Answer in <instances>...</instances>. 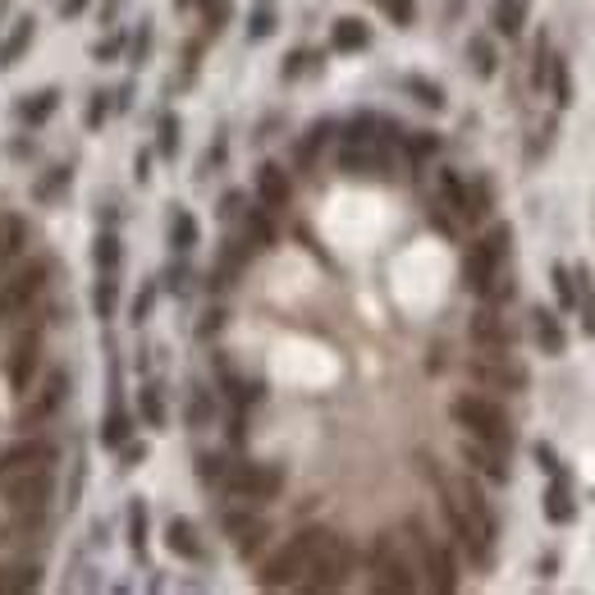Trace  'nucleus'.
<instances>
[{"mask_svg":"<svg viewBox=\"0 0 595 595\" xmlns=\"http://www.w3.org/2000/svg\"><path fill=\"white\" fill-rule=\"evenodd\" d=\"M440 486H444V518L454 527L458 545L467 550V559L476 568H486L490 550H495V513H490L481 486L472 476H444Z\"/></svg>","mask_w":595,"mask_h":595,"instance_id":"f257e3e1","label":"nucleus"},{"mask_svg":"<svg viewBox=\"0 0 595 595\" xmlns=\"http://www.w3.org/2000/svg\"><path fill=\"white\" fill-rule=\"evenodd\" d=\"M348 568H353V550L344 545V536L312 527V563L298 591H339L348 582Z\"/></svg>","mask_w":595,"mask_h":595,"instance_id":"f03ea898","label":"nucleus"},{"mask_svg":"<svg viewBox=\"0 0 595 595\" xmlns=\"http://www.w3.org/2000/svg\"><path fill=\"white\" fill-rule=\"evenodd\" d=\"M449 417H454L467 435H476V440H486V444H495V449L509 454L513 426H509V412L499 408L495 399H481V394H458V399L449 403Z\"/></svg>","mask_w":595,"mask_h":595,"instance_id":"7ed1b4c3","label":"nucleus"},{"mask_svg":"<svg viewBox=\"0 0 595 595\" xmlns=\"http://www.w3.org/2000/svg\"><path fill=\"white\" fill-rule=\"evenodd\" d=\"M371 586L390 595L417 591V559H408V550L399 545V536H380L371 545Z\"/></svg>","mask_w":595,"mask_h":595,"instance_id":"20e7f679","label":"nucleus"},{"mask_svg":"<svg viewBox=\"0 0 595 595\" xmlns=\"http://www.w3.org/2000/svg\"><path fill=\"white\" fill-rule=\"evenodd\" d=\"M509 243H513V229L509 225H495L481 243H472V252H467V266H463V275H467V289L472 293H481L486 298V289H490V280H495L499 271H504V257H509Z\"/></svg>","mask_w":595,"mask_h":595,"instance_id":"39448f33","label":"nucleus"},{"mask_svg":"<svg viewBox=\"0 0 595 595\" xmlns=\"http://www.w3.org/2000/svg\"><path fill=\"white\" fill-rule=\"evenodd\" d=\"M46 280H51V266H46V261H33V266H23L14 280H5V289H0V321L10 325L33 312V307L42 303Z\"/></svg>","mask_w":595,"mask_h":595,"instance_id":"423d86ee","label":"nucleus"},{"mask_svg":"<svg viewBox=\"0 0 595 595\" xmlns=\"http://www.w3.org/2000/svg\"><path fill=\"white\" fill-rule=\"evenodd\" d=\"M0 499L14 513H42L51 499V467H33V472H5L0 476Z\"/></svg>","mask_w":595,"mask_h":595,"instance_id":"0eeeda50","label":"nucleus"},{"mask_svg":"<svg viewBox=\"0 0 595 595\" xmlns=\"http://www.w3.org/2000/svg\"><path fill=\"white\" fill-rule=\"evenodd\" d=\"M225 486L234 499H248V504H266V499L280 495L284 472L275 463H238L225 472Z\"/></svg>","mask_w":595,"mask_h":595,"instance_id":"6e6552de","label":"nucleus"},{"mask_svg":"<svg viewBox=\"0 0 595 595\" xmlns=\"http://www.w3.org/2000/svg\"><path fill=\"white\" fill-rule=\"evenodd\" d=\"M408 536H412V550H417V568L426 573V582H431V591H454L458 577H454V559H449V550H444L435 536H426V527L417 518L408 522Z\"/></svg>","mask_w":595,"mask_h":595,"instance_id":"1a4fd4ad","label":"nucleus"},{"mask_svg":"<svg viewBox=\"0 0 595 595\" xmlns=\"http://www.w3.org/2000/svg\"><path fill=\"white\" fill-rule=\"evenodd\" d=\"M307 563H312V531L303 536H293L271 563H266V573H261V586L275 591V586H303L307 577Z\"/></svg>","mask_w":595,"mask_h":595,"instance_id":"9d476101","label":"nucleus"},{"mask_svg":"<svg viewBox=\"0 0 595 595\" xmlns=\"http://www.w3.org/2000/svg\"><path fill=\"white\" fill-rule=\"evenodd\" d=\"M69 394V371H51V376L37 385V390L23 394V408H19V422L23 426H42L51 422L55 412H60V403H65Z\"/></svg>","mask_w":595,"mask_h":595,"instance_id":"9b49d317","label":"nucleus"},{"mask_svg":"<svg viewBox=\"0 0 595 595\" xmlns=\"http://www.w3.org/2000/svg\"><path fill=\"white\" fill-rule=\"evenodd\" d=\"M472 376L495 385V390H522V385H527V367L513 362L509 348H486V353L472 362Z\"/></svg>","mask_w":595,"mask_h":595,"instance_id":"f8f14e48","label":"nucleus"},{"mask_svg":"<svg viewBox=\"0 0 595 595\" xmlns=\"http://www.w3.org/2000/svg\"><path fill=\"white\" fill-rule=\"evenodd\" d=\"M37 362H42V335H37V330H23L10 348V362H5V380H10L14 394H28V385H33V376H37Z\"/></svg>","mask_w":595,"mask_h":595,"instance_id":"ddd939ff","label":"nucleus"},{"mask_svg":"<svg viewBox=\"0 0 595 595\" xmlns=\"http://www.w3.org/2000/svg\"><path fill=\"white\" fill-rule=\"evenodd\" d=\"M55 463V444L51 440H19L10 449H0V476L5 472H33V467Z\"/></svg>","mask_w":595,"mask_h":595,"instance_id":"4468645a","label":"nucleus"},{"mask_svg":"<svg viewBox=\"0 0 595 595\" xmlns=\"http://www.w3.org/2000/svg\"><path fill=\"white\" fill-rule=\"evenodd\" d=\"M463 458H467V467H472V472H481L486 481H495V486H504V481H509V463H504V449H495V444L467 435V440H463Z\"/></svg>","mask_w":595,"mask_h":595,"instance_id":"2eb2a0df","label":"nucleus"},{"mask_svg":"<svg viewBox=\"0 0 595 595\" xmlns=\"http://www.w3.org/2000/svg\"><path fill=\"white\" fill-rule=\"evenodd\" d=\"M225 531H229V541H234V550L248 559V554H257L261 545H266V536H271V527L261 518H252V513H229L225 518Z\"/></svg>","mask_w":595,"mask_h":595,"instance_id":"dca6fc26","label":"nucleus"},{"mask_svg":"<svg viewBox=\"0 0 595 595\" xmlns=\"http://www.w3.org/2000/svg\"><path fill=\"white\" fill-rule=\"evenodd\" d=\"M573 513H577V504H573V476L559 467V472H554V481H550V490H545V518L559 522V527H568V522H573Z\"/></svg>","mask_w":595,"mask_h":595,"instance_id":"f3484780","label":"nucleus"},{"mask_svg":"<svg viewBox=\"0 0 595 595\" xmlns=\"http://www.w3.org/2000/svg\"><path fill=\"white\" fill-rule=\"evenodd\" d=\"M472 339L481 348H509L513 344V330H509V321H504L495 307H481V312L472 316Z\"/></svg>","mask_w":595,"mask_h":595,"instance_id":"a211bd4d","label":"nucleus"},{"mask_svg":"<svg viewBox=\"0 0 595 595\" xmlns=\"http://www.w3.org/2000/svg\"><path fill=\"white\" fill-rule=\"evenodd\" d=\"M257 197L266 211H280V206H289L293 197V184H289V174L280 170V165H261L257 170Z\"/></svg>","mask_w":595,"mask_h":595,"instance_id":"6ab92c4d","label":"nucleus"},{"mask_svg":"<svg viewBox=\"0 0 595 595\" xmlns=\"http://www.w3.org/2000/svg\"><path fill=\"white\" fill-rule=\"evenodd\" d=\"M165 545H170L179 559H188V563L202 559V541H197V531H193V522H188V518H174L170 527H165Z\"/></svg>","mask_w":595,"mask_h":595,"instance_id":"aec40b11","label":"nucleus"},{"mask_svg":"<svg viewBox=\"0 0 595 595\" xmlns=\"http://www.w3.org/2000/svg\"><path fill=\"white\" fill-rule=\"evenodd\" d=\"M23 243H28V225H23L19 216H0V271H5L10 261H19Z\"/></svg>","mask_w":595,"mask_h":595,"instance_id":"412c9836","label":"nucleus"},{"mask_svg":"<svg viewBox=\"0 0 595 595\" xmlns=\"http://www.w3.org/2000/svg\"><path fill=\"white\" fill-rule=\"evenodd\" d=\"M527 0H495V14H490V23H495V33L504 37H518L522 23H527Z\"/></svg>","mask_w":595,"mask_h":595,"instance_id":"4be33fe9","label":"nucleus"},{"mask_svg":"<svg viewBox=\"0 0 595 595\" xmlns=\"http://www.w3.org/2000/svg\"><path fill=\"white\" fill-rule=\"evenodd\" d=\"M531 325H536V344H541L550 357H559V353H563V344H568V339H563V325L554 321V316L545 312V307H541V312H531Z\"/></svg>","mask_w":595,"mask_h":595,"instance_id":"5701e85b","label":"nucleus"},{"mask_svg":"<svg viewBox=\"0 0 595 595\" xmlns=\"http://www.w3.org/2000/svg\"><path fill=\"white\" fill-rule=\"evenodd\" d=\"M330 42H335V51H362V46L371 42V33H367V23L362 19H339Z\"/></svg>","mask_w":595,"mask_h":595,"instance_id":"b1692460","label":"nucleus"},{"mask_svg":"<svg viewBox=\"0 0 595 595\" xmlns=\"http://www.w3.org/2000/svg\"><path fill=\"white\" fill-rule=\"evenodd\" d=\"M33 33H37V19H19V28H14V33L0 42V69H10L14 60H19L23 46L33 42Z\"/></svg>","mask_w":595,"mask_h":595,"instance_id":"393cba45","label":"nucleus"},{"mask_svg":"<svg viewBox=\"0 0 595 595\" xmlns=\"http://www.w3.org/2000/svg\"><path fill=\"white\" fill-rule=\"evenodd\" d=\"M573 284H577V307H582L586 335H595V280H591V271H586V266H577Z\"/></svg>","mask_w":595,"mask_h":595,"instance_id":"a878e982","label":"nucleus"},{"mask_svg":"<svg viewBox=\"0 0 595 595\" xmlns=\"http://www.w3.org/2000/svg\"><path fill=\"white\" fill-rule=\"evenodd\" d=\"M55 106H60V92H51V87H46V92H33L28 101H19V119H23V124H42V119L51 115Z\"/></svg>","mask_w":595,"mask_h":595,"instance_id":"bb28decb","label":"nucleus"},{"mask_svg":"<svg viewBox=\"0 0 595 595\" xmlns=\"http://www.w3.org/2000/svg\"><path fill=\"white\" fill-rule=\"evenodd\" d=\"M490 211V184L476 179V184L463 188V220H481Z\"/></svg>","mask_w":595,"mask_h":595,"instance_id":"cd10ccee","label":"nucleus"},{"mask_svg":"<svg viewBox=\"0 0 595 595\" xmlns=\"http://www.w3.org/2000/svg\"><path fill=\"white\" fill-rule=\"evenodd\" d=\"M129 541H133V554L147 559V509H142L138 499L129 504Z\"/></svg>","mask_w":595,"mask_h":595,"instance_id":"c85d7f7f","label":"nucleus"},{"mask_svg":"<svg viewBox=\"0 0 595 595\" xmlns=\"http://www.w3.org/2000/svg\"><path fill=\"white\" fill-rule=\"evenodd\" d=\"M129 431H133V422L124 417V408L115 403V408H110V417H106V431H101V440H106L110 449H119V444L129 440Z\"/></svg>","mask_w":595,"mask_h":595,"instance_id":"c756f323","label":"nucleus"},{"mask_svg":"<svg viewBox=\"0 0 595 595\" xmlns=\"http://www.w3.org/2000/svg\"><path fill=\"white\" fill-rule=\"evenodd\" d=\"M243 220H248L252 243H257V248H271V243H275V225H271V216H266V211L257 206V211H248Z\"/></svg>","mask_w":595,"mask_h":595,"instance_id":"7c9ffc66","label":"nucleus"},{"mask_svg":"<svg viewBox=\"0 0 595 595\" xmlns=\"http://www.w3.org/2000/svg\"><path fill=\"white\" fill-rule=\"evenodd\" d=\"M115 280H110V275H101L97 280V289H92V307H97V316L101 321H110V316H115Z\"/></svg>","mask_w":595,"mask_h":595,"instance_id":"2f4dec72","label":"nucleus"},{"mask_svg":"<svg viewBox=\"0 0 595 595\" xmlns=\"http://www.w3.org/2000/svg\"><path fill=\"white\" fill-rule=\"evenodd\" d=\"M170 243L179 252H188L197 243V220L188 216V211H179V216H174V229H170Z\"/></svg>","mask_w":595,"mask_h":595,"instance_id":"473e14b6","label":"nucleus"},{"mask_svg":"<svg viewBox=\"0 0 595 595\" xmlns=\"http://www.w3.org/2000/svg\"><path fill=\"white\" fill-rule=\"evenodd\" d=\"M138 408H142V417H147V426H156V431H161V426H165V403H161V390H156V385H147V390H142Z\"/></svg>","mask_w":595,"mask_h":595,"instance_id":"72a5a7b5","label":"nucleus"},{"mask_svg":"<svg viewBox=\"0 0 595 595\" xmlns=\"http://www.w3.org/2000/svg\"><path fill=\"white\" fill-rule=\"evenodd\" d=\"M545 74L554 78V101H559V106H568V101H573V83H568V65H563L559 55H550V69H545Z\"/></svg>","mask_w":595,"mask_h":595,"instance_id":"f704fd0d","label":"nucleus"},{"mask_svg":"<svg viewBox=\"0 0 595 595\" xmlns=\"http://www.w3.org/2000/svg\"><path fill=\"white\" fill-rule=\"evenodd\" d=\"M92 257H97L101 275H110V271L119 266V238H115V234H101V238H97V248H92Z\"/></svg>","mask_w":595,"mask_h":595,"instance_id":"c9c22d12","label":"nucleus"},{"mask_svg":"<svg viewBox=\"0 0 595 595\" xmlns=\"http://www.w3.org/2000/svg\"><path fill=\"white\" fill-rule=\"evenodd\" d=\"M408 92L417 101H422V106H431V110H444V92L435 83H426V78H408Z\"/></svg>","mask_w":595,"mask_h":595,"instance_id":"e433bc0d","label":"nucleus"},{"mask_svg":"<svg viewBox=\"0 0 595 595\" xmlns=\"http://www.w3.org/2000/svg\"><path fill=\"white\" fill-rule=\"evenodd\" d=\"M554 293H559V303L563 307H577V284H573V271L568 266H554Z\"/></svg>","mask_w":595,"mask_h":595,"instance_id":"4c0bfd02","label":"nucleus"},{"mask_svg":"<svg viewBox=\"0 0 595 595\" xmlns=\"http://www.w3.org/2000/svg\"><path fill=\"white\" fill-rule=\"evenodd\" d=\"M380 10L390 14L399 28H412V19H417V5H412V0H380Z\"/></svg>","mask_w":595,"mask_h":595,"instance_id":"58836bf2","label":"nucleus"},{"mask_svg":"<svg viewBox=\"0 0 595 595\" xmlns=\"http://www.w3.org/2000/svg\"><path fill=\"white\" fill-rule=\"evenodd\" d=\"M472 60H476V74L481 78H495V51H490L486 37H476L472 42Z\"/></svg>","mask_w":595,"mask_h":595,"instance_id":"ea45409f","label":"nucleus"},{"mask_svg":"<svg viewBox=\"0 0 595 595\" xmlns=\"http://www.w3.org/2000/svg\"><path fill=\"white\" fill-rule=\"evenodd\" d=\"M161 152L165 156L179 152V119L174 115H161Z\"/></svg>","mask_w":595,"mask_h":595,"instance_id":"a19ab883","label":"nucleus"},{"mask_svg":"<svg viewBox=\"0 0 595 595\" xmlns=\"http://www.w3.org/2000/svg\"><path fill=\"white\" fill-rule=\"evenodd\" d=\"M225 458H216V454H206V458H197V476H202V481H225Z\"/></svg>","mask_w":595,"mask_h":595,"instance_id":"79ce46f5","label":"nucleus"},{"mask_svg":"<svg viewBox=\"0 0 595 595\" xmlns=\"http://www.w3.org/2000/svg\"><path fill=\"white\" fill-rule=\"evenodd\" d=\"M325 133H330V124H316V129H312V138H307L303 147H298V161H312V156H316V147L325 142Z\"/></svg>","mask_w":595,"mask_h":595,"instance_id":"37998d69","label":"nucleus"},{"mask_svg":"<svg viewBox=\"0 0 595 595\" xmlns=\"http://www.w3.org/2000/svg\"><path fill=\"white\" fill-rule=\"evenodd\" d=\"M408 152L417 156V161H422V156H431V152H435V133H412V138H408Z\"/></svg>","mask_w":595,"mask_h":595,"instance_id":"c03bdc74","label":"nucleus"},{"mask_svg":"<svg viewBox=\"0 0 595 595\" xmlns=\"http://www.w3.org/2000/svg\"><path fill=\"white\" fill-rule=\"evenodd\" d=\"M248 33L252 37H271L275 33V19L266 10H257V14H252V23H248Z\"/></svg>","mask_w":595,"mask_h":595,"instance_id":"a18cd8bd","label":"nucleus"},{"mask_svg":"<svg viewBox=\"0 0 595 595\" xmlns=\"http://www.w3.org/2000/svg\"><path fill=\"white\" fill-rule=\"evenodd\" d=\"M206 19H211V28L220 33V28H225V19H229V5H225V0H206Z\"/></svg>","mask_w":595,"mask_h":595,"instance_id":"49530a36","label":"nucleus"},{"mask_svg":"<svg viewBox=\"0 0 595 595\" xmlns=\"http://www.w3.org/2000/svg\"><path fill=\"white\" fill-rule=\"evenodd\" d=\"M152 298H156V289L147 284V289L138 293V303H133V321H147V312H152Z\"/></svg>","mask_w":595,"mask_h":595,"instance_id":"de8ad7c7","label":"nucleus"},{"mask_svg":"<svg viewBox=\"0 0 595 595\" xmlns=\"http://www.w3.org/2000/svg\"><path fill=\"white\" fill-rule=\"evenodd\" d=\"M188 422H193V426H202V422H211V403H206V399H202V394H197V399H193V408H188Z\"/></svg>","mask_w":595,"mask_h":595,"instance_id":"09e8293b","label":"nucleus"},{"mask_svg":"<svg viewBox=\"0 0 595 595\" xmlns=\"http://www.w3.org/2000/svg\"><path fill=\"white\" fill-rule=\"evenodd\" d=\"M536 463H541V472H559V458H554V449L550 444H536Z\"/></svg>","mask_w":595,"mask_h":595,"instance_id":"8fccbe9b","label":"nucleus"},{"mask_svg":"<svg viewBox=\"0 0 595 595\" xmlns=\"http://www.w3.org/2000/svg\"><path fill=\"white\" fill-rule=\"evenodd\" d=\"M106 110H110V101H106V97H97V101H92V106H87V124L97 129L101 119H106Z\"/></svg>","mask_w":595,"mask_h":595,"instance_id":"3c124183","label":"nucleus"},{"mask_svg":"<svg viewBox=\"0 0 595 595\" xmlns=\"http://www.w3.org/2000/svg\"><path fill=\"white\" fill-rule=\"evenodd\" d=\"M119 449H124V467H138V458H147L142 444H119Z\"/></svg>","mask_w":595,"mask_h":595,"instance_id":"603ef678","label":"nucleus"},{"mask_svg":"<svg viewBox=\"0 0 595 595\" xmlns=\"http://www.w3.org/2000/svg\"><path fill=\"white\" fill-rule=\"evenodd\" d=\"M142 55H147V28H142L138 42H133V65H142Z\"/></svg>","mask_w":595,"mask_h":595,"instance_id":"864d4df0","label":"nucleus"},{"mask_svg":"<svg viewBox=\"0 0 595 595\" xmlns=\"http://www.w3.org/2000/svg\"><path fill=\"white\" fill-rule=\"evenodd\" d=\"M87 10V0H65V19H78Z\"/></svg>","mask_w":595,"mask_h":595,"instance_id":"5fc2aeb1","label":"nucleus"},{"mask_svg":"<svg viewBox=\"0 0 595 595\" xmlns=\"http://www.w3.org/2000/svg\"><path fill=\"white\" fill-rule=\"evenodd\" d=\"M179 5H193V0H179Z\"/></svg>","mask_w":595,"mask_h":595,"instance_id":"6e6d98bb","label":"nucleus"}]
</instances>
